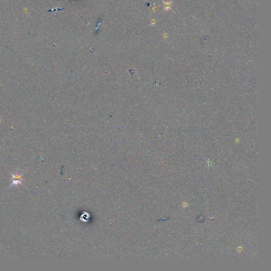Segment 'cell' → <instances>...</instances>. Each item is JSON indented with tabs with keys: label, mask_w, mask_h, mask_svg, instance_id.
Returning <instances> with one entry per match:
<instances>
[{
	"label": "cell",
	"mask_w": 271,
	"mask_h": 271,
	"mask_svg": "<svg viewBox=\"0 0 271 271\" xmlns=\"http://www.w3.org/2000/svg\"><path fill=\"white\" fill-rule=\"evenodd\" d=\"M12 175V184L11 185H17L19 184H22V174H21L18 173V172L15 174H11Z\"/></svg>",
	"instance_id": "6da1fadb"
}]
</instances>
